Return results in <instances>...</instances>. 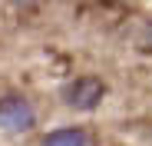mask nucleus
Segmentation results:
<instances>
[{
	"label": "nucleus",
	"mask_w": 152,
	"mask_h": 146,
	"mask_svg": "<svg viewBox=\"0 0 152 146\" xmlns=\"http://www.w3.org/2000/svg\"><path fill=\"white\" fill-rule=\"evenodd\" d=\"M43 146H89V133L83 126H60L43 136Z\"/></svg>",
	"instance_id": "nucleus-3"
},
{
	"label": "nucleus",
	"mask_w": 152,
	"mask_h": 146,
	"mask_svg": "<svg viewBox=\"0 0 152 146\" xmlns=\"http://www.w3.org/2000/svg\"><path fill=\"white\" fill-rule=\"evenodd\" d=\"M33 123H37V113L23 96H0V130L27 133Z\"/></svg>",
	"instance_id": "nucleus-1"
},
{
	"label": "nucleus",
	"mask_w": 152,
	"mask_h": 146,
	"mask_svg": "<svg viewBox=\"0 0 152 146\" xmlns=\"http://www.w3.org/2000/svg\"><path fill=\"white\" fill-rule=\"evenodd\" d=\"M145 40H149V46H152V23H149V30H145Z\"/></svg>",
	"instance_id": "nucleus-4"
},
{
	"label": "nucleus",
	"mask_w": 152,
	"mask_h": 146,
	"mask_svg": "<svg viewBox=\"0 0 152 146\" xmlns=\"http://www.w3.org/2000/svg\"><path fill=\"white\" fill-rule=\"evenodd\" d=\"M103 93H106V86L99 83L96 77H80V80H73L69 86H66V103L69 106H76V110H93L99 100H103Z\"/></svg>",
	"instance_id": "nucleus-2"
}]
</instances>
